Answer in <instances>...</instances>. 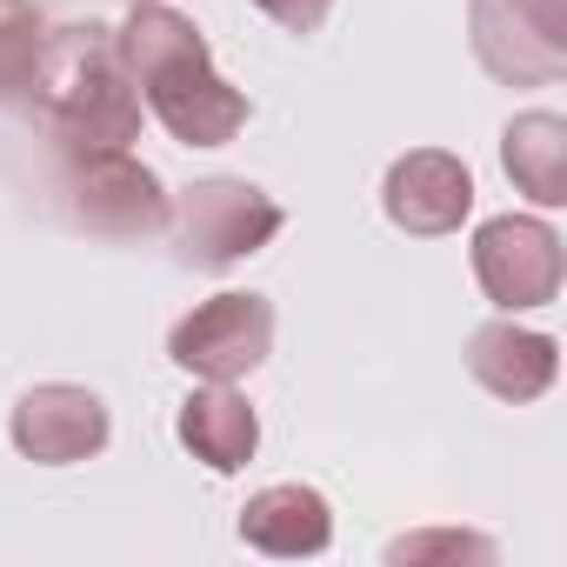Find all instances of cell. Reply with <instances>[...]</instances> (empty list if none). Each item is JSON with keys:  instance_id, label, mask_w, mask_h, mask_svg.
<instances>
[{"instance_id": "10", "label": "cell", "mask_w": 567, "mask_h": 567, "mask_svg": "<svg viewBox=\"0 0 567 567\" xmlns=\"http://www.w3.org/2000/svg\"><path fill=\"white\" fill-rule=\"evenodd\" d=\"M240 540L254 554H274V560H301V554H321L334 540V507L321 487H301V481H280V487H260L247 507H240Z\"/></svg>"}, {"instance_id": "5", "label": "cell", "mask_w": 567, "mask_h": 567, "mask_svg": "<svg viewBox=\"0 0 567 567\" xmlns=\"http://www.w3.org/2000/svg\"><path fill=\"white\" fill-rule=\"evenodd\" d=\"M274 354V301L267 295H214L174 321L167 361L200 381H240Z\"/></svg>"}, {"instance_id": "7", "label": "cell", "mask_w": 567, "mask_h": 567, "mask_svg": "<svg viewBox=\"0 0 567 567\" xmlns=\"http://www.w3.org/2000/svg\"><path fill=\"white\" fill-rule=\"evenodd\" d=\"M474 280L507 315L547 308L560 295V234L534 214H501L474 234Z\"/></svg>"}, {"instance_id": "9", "label": "cell", "mask_w": 567, "mask_h": 567, "mask_svg": "<svg viewBox=\"0 0 567 567\" xmlns=\"http://www.w3.org/2000/svg\"><path fill=\"white\" fill-rule=\"evenodd\" d=\"M14 447L41 467H68V461H87L107 447V401L74 388V381H48L34 394H21L14 421H8Z\"/></svg>"}, {"instance_id": "16", "label": "cell", "mask_w": 567, "mask_h": 567, "mask_svg": "<svg viewBox=\"0 0 567 567\" xmlns=\"http://www.w3.org/2000/svg\"><path fill=\"white\" fill-rule=\"evenodd\" d=\"M254 8H260L274 28H288V34H315V28L334 14V0H254Z\"/></svg>"}, {"instance_id": "3", "label": "cell", "mask_w": 567, "mask_h": 567, "mask_svg": "<svg viewBox=\"0 0 567 567\" xmlns=\"http://www.w3.org/2000/svg\"><path fill=\"white\" fill-rule=\"evenodd\" d=\"M280 220H288V214H280V200L260 194L254 181H194L174 200V214H167L174 247L194 267H234V260L260 254L280 234Z\"/></svg>"}, {"instance_id": "1", "label": "cell", "mask_w": 567, "mask_h": 567, "mask_svg": "<svg viewBox=\"0 0 567 567\" xmlns=\"http://www.w3.org/2000/svg\"><path fill=\"white\" fill-rule=\"evenodd\" d=\"M114 48L147 101V114L187 141V147H220L247 127V94L227 87L207 61V41L187 14L161 8V0H134L127 28H114Z\"/></svg>"}, {"instance_id": "2", "label": "cell", "mask_w": 567, "mask_h": 567, "mask_svg": "<svg viewBox=\"0 0 567 567\" xmlns=\"http://www.w3.org/2000/svg\"><path fill=\"white\" fill-rule=\"evenodd\" d=\"M34 94H41L48 127L68 147V161L121 154L127 141H141V87L114 48V28H101V21H74L41 48Z\"/></svg>"}, {"instance_id": "11", "label": "cell", "mask_w": 567, "mask_h": 567, "mask_svg": "<svg viewBox=\"0 0 567 567\" xmlns=\"http://www.w3.org/2000/svg\"><path fill=\"white\" fill-rule=\"evenodd\" d=\"M467 374L494 394V401H540L560 374V348L534 328H514V321H487L474 328L467 341Z\"/></svg>"}, {"instance_id": "14", "label": "cell", "mask_w": 567, "mask_h": 567, "mask_svg": "<svg viewBox=\"0 0 567 567\" xmlns=\"http://www.w3.org/2000/svg\"><path fill=\"white\" fill-rule=\"evenodd\" d=\"M41 48H48V21H41L34 0H0V101L34 94Z\"/></svg>"}, {"instance_id": "12", "label": "cell", "mask_w": 567, "mask_h": 567, "mask_svg": "<svg viewBox=\"0 0 567 567\" xmlns=\"http://www.w3.org/2000/svg\"><path fill=\"white\" fill-rule=\"evenodd\" d=\"M174 434H181V447H187L200 467L240 474V467L254 461V447H260V414L247 408V394H234V381H207V388L187 394Z\"/></svg>"}, {"instance_id": "13", "label": "cell", "mask_w": 567, "mask_h": 567, "mask_svg": "<svg viewBox=\"0 0 567 567\" xmlns=\"http://www.w3.org/2000/svg\"><path fill=\"white\" fill-rule=\"evenodd\" d=\"M501 167L534 207H560L567 200V121L560 114H520L501 134Z\"/></svg>"}, {"instance_id": "6", "label": "cell", "mask_w": 567, "mask_h": 567, "mask_svg": "<svg viewBox=\"0 0 567 567\" xmlns=\"http://www.w3.org/2000/svg\"><path fill=\"white\" fill-rule=\"evenodd\" d=\"M61 194H68V214L107 240H147L167 227V194H161L154 167H141L127 147L121 154H74Z\"/></svg>"}, {"instance_id": "8", "label": "cell", "mask_w": 567, "mask_h": 567, "mask_svg": "<svg viewBox=\"0 0 567 567\" xmlns=\"http://www.w3.org/2000/svg\"><path fill=\"white\" fill-rule=\"evenodd\" d=\"M381 207H388V220H394L401 234L441 240V234H454V227L467 220V207H474V174H467V161H454V154H441V147H414V154H401V161L388 167Z\"/></svg>"}, {"instance_id": "4", "label": "cell", "mask_w": 567, "mask_h": 567, "mask_svg": "<svg viewBox=\"0 0 567 567\" xmlns=\"http://www.w3.org/2000/svg\"><path fill=\"white\" fill-rule=\"evenodd\" d=\"M474 54L507 87H547L567 74V0H474Z\"/></svg>"}, {"instance_id": "15", "label": "cell", "mask_w": 567, "mask_h": 567, "mask_svg": "<svg viewBox=\"0 0 567 567\" xmlns=\"http://www.w3.org/2000/svg\"><path fill=\"white\" fill-rule=\"evenodd\" d=\"M388 560H494V540L441 527V534H408V540H394Z\"/></svg>"}]
</instances>
